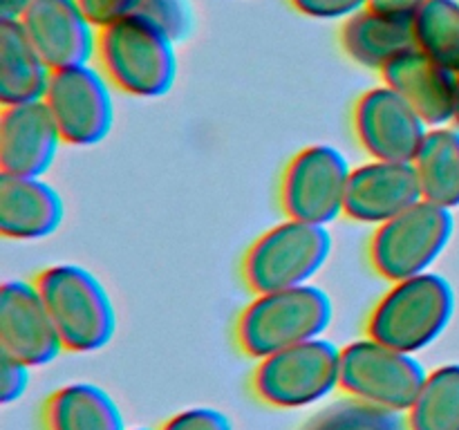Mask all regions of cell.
<instances>
[{"mask_svg":"<svg viewBox=\"0 0 459 430\" xmlns=\"http://www.w3.org/2000/svg\"><path fill=\"white\" fill-rule=\"evenodd\" d=\"M31 0H0V18H12V21H18L25 7Z\"/></svg>","mask_w":459,"mask_h":430,"instance_id":"4dcf8cb0","label":"cell"},{"mask_svg":"<svg viewBox=\"0 0 459 430\" xmlns=\"http://www.w3.org/2000/svg\"><path fill=\"white\" fill-rule=\"evenodd\" d=\"M354 166L332 143H312L287 161L278 188L287 218L327 227L345 215V195Z\"/></svg>","mask_w":459,"mask_h":430,"instance_id":"9c48e42d","label":"cell"},{"mask_svg":"<svg viewBox=\"0 0 459 430\" xmlns=\"http://www.w3.org/2000/svg\"><path fill=\"white\" fill-rule=\"evenodd\" d=\"M429 370L417 354L402 352L372 336L341 348V392L372 406L408 412Z\"/></svg>","mask_w":459,"mask_h":430,"instance_id":"ba28073f","label":"cell"},{"mask_svg":"<svg viewBox=\"0 0 459 430\" xmlns=\"http://www.w3.org/2000/svg\"><path fill=\"white\" fill-rule=\"evenodd\" d=\"M339 40L350 61L381 74L399 54L415 47L412 13H393L368 7L343 21Z\"/></svg>","mask_w":459,"mask_h":430,"instance_id":"ac0fdd59","label":"cell"},{"mask_svg":"<svg viewBox=\"0 0 459 430\" xmlns=\"http://www.w3.org/2000/svg\"><path fill=\"white\" fill-rule=\"evenodd\" d=\"M63 137L45 101L3 106L0 112V173L43 177L56 161Z\"/></svg>","mask_w":459,"mask_h":430,"instance_id":"9a60e30c","label":"cell"},{"mask_svg":"<svg viewBox=\"0 0 459 430\" xmlns=\"http://www.w3.org/2000/svg\"><path fill=\"white\" fill-rule=\"evenodd\" d=\"M415 47L459 74V0H424L412 13Z\"/></svg>","mask_w":459,"mask_h":430,"instance_id":"603a6c76","label":"cell"},{"mask_svg":"<svg viewBox=\"0 0 459 430\" xmlns=\"http://www.w3.org/2000/svg\"><path fill=\"white\" fill-rule=\"evenodd\" d=\"M112 83L94 63L54 70L43 101L67 146H97L115 124Z\"/></svg>","mask_w":459,"mask_h":430,"instance_id":"30bf717a","label":"cell"},{"mask_svg":"<svg viewBox=\"0 0 459 430\" xmlns=\"http://www.w3.org/2000/svg\"><path fill=\"white\" fill-rule=\"evenodd\" d=\"M300 430H411L406 412L385 410L350 394L323 403Z\"/></svg>","mask_w":459,"mask_h":430,"instance_id":"cb8c5ba5","label":"cell"},{"mask_svg":"<svg viewBox=\"0 0 459 430\" xmlns=\"http://www.w3.org/2000/svg\"><path fill=\"white\" fill-rule=\"evenodd\" d=\"M332 251L330 228L285 218L251 242L242 258V278L254 294L309 285Z\"/></svg>","mask_w":459,"mask_h":430,"instance_id":"5b68a950","label":"cell"},{"mask_svg":"<svg viewBox=\"0 0 459 430\" xmlns=\"http://www.w3.org/2000/svg\"><path fill=\"white\" fill-rule=\"evenodd\" d=\"M424 0H370V7L393 13H415Z\"/></svg>","mask_w":459,"mask_h":430,"instance_id":"f546056e","label":"cell"},{"mask_svg":"<svg viewBox=\"0 0 459 430\" xmlns=\"http://www.w3.org/2000/svg\"><path fill=\"white\" fill-rule=\"evenodd\" d=\"M412 166L424 200L444 209H459V128L455 124L430 128Z\"/></svg>","mask_w":459,"mask_h":430,"instance_id":"44dd1931","label":"cell"},{"mask_svg":"<svg viewBox=\"0 0 459 430\" xmlns=\"http://www.w3.org/2000/svg\"><path fill=\"white\" fill-rule=\"evenodd\" d=\"M352 128L370 159L412 161L430 125L402 94L381 83L357 99Z\"/></svg>","mask_w":459,"mask_h":430,"instance_id":"8fae6325","label":"cell"},{"mask_svg":"<svg viewBox=\"0 0 459 430\" xmlns=\"http://www.w3.org/2000/svg\"><path fill=\"white\" fill-rule=\"evenodd\" d=\"M160 430H233V424L218 408L193 406L175 412Z\"/></svg>","mask_w":459,"mask_h":430,"instance_id":"484cf974","label":"cell"},{"mask_svg":"<svg viewBox=\"0 0 459 430\" xmlns=\"http://www.w3.org/2000/svg\"><path fill=\"white\" fill-rule=\"evenodd\" d=\"M290 4L314 21H348L370 7V0H290Z\"/></svg>","mask_w":459,"mask_h":430,"instance_id":"4316f807","label":"cell"},{"mask_svg":"<svg viewBox=\"0 0 459 430\" xmlns=\"http://www.w3.org/2000/svg\"><path fill=\"white\" fill-rule=\"evenodd\" d=\"M34 282L67 352L92 354L110 345L117 309L106 285L90 269L74 262L49 264Z\"/></svg>","mask_w":459,"mask_h":430,"instance_id":"277c9868","label":"cell"},{"mask_svg":"<svg viewBox=\"0 0 459 430\" xmlns=\"http://www.w3.org/2000/svg\"><path fill=\"white\" fill-rule=\"evenodd\" d=\"M453 124L459 128V74H457V92H455V116H453Z\"/></svg>","mask_w":459,"mask_h":430,"instance_id":"1f68e13d","label":"cell"},{"mask_svg":"<svg viewBox=\"0 0 459 430\" xmlns=\"http://www.w3.org/2000/svg\"><path fill=\"white\" fill-rule=\"evenodd\" d=\"M381 81L402 94L430 125H448L455 116L457 72L412 47L384 67Z\"/></svg>","mask_w":459,"mask_h":430,"instance_id":"2e32d148","label":"cell"},{"mask_svg":"<svg viewBox=\"0 0 459 430\" xmlns=\"http://www.w3.org/2000/svg\"><path fill=\"white\" fill-rule=\"evenodd\" d=\"M334 321V303L323 287L255 294L236 321V343L249 358H267L294 345L321 339Z\"/></svg>","mask_w":459,"mask_h":430,"instance_id":"7a4b0ae2","label":"cell"},{"mask_svg":"<svg viewBox=\"0 0 459 430\" xmlns=\"http://www.w3.org/2000/svg\"><path fill=\"white\" fill-rule=\"evenodd\" d=\"M406 419L411 430H459V363H446L426 374Z\"/></svg>","mask_w":459,"mask_h":430,"instance_id":"7402d4cb","label":"cell"},{"mask_svg":"<svg viewBox=\"0 0 459 430\" xmlns=\"http://www.w3.org/2000/svg\"><path fill=\"white\" fill-rule=\"evenodd\" d=\"M453 233V211L421 200L375 228L368 242V258L388 282L406 280L433 271V264L451 245Z\"/></svg>","mask_w":459,"mask_h":430,"instance_id":"52a82bcc","label":"cell"},{"mask_svg":"<svg viewBox=\"0 0 459 430\" xmlns=\"http://www.w3.org/2000/svg\"><path fill=\"white\" fill-rule=\"evenodd\" d=\"M424 200L412 161L370 159L352 168L345 195V218L381 227Z\"/></svg>","mask_w":459,"mask_h":430,"instance_id":"5bb4252c","label":"cell"},{"mask_svg":"<svg viewBox=\"0 0 459 430\" xmlns=\"http://www.w3.org/2000/svg\"><path fill=\"white\" fill-rule=\"evenodd\" d=\"M52 72L30 43L21 22L0 18V103L43 101Z\"/></svg>","mask_w":459,"mask_h":430,"instance_id":"d6986e66","label":"cell"},{"mask_svg":"<svg viewBox=\"0 0 459 430\" xmlns=\"http://www.w3.org/2000/svg\"><path fill=\"white\" fill-rule=\"evenodd\" d=\"M63 218L65 202L48 179L0 173V233L7 240H43L58 231Z\"/></svg>","mask_w":459,"mask_h":430,"instance_id":"e0dca14e","label":"cell"},{"mask_svg":"<svg viewBox=\"0 0 459 430\" xmlns=\"http://www.w3.org/2000/svg\"><path fill=\"white\" fill-rule=\"evenodd\" d=\"M79 3L94 25L106 27L137 12L143 0H79Z\"/></svg>","mask_w":459,"mask_h":430,"instance_id":"f1b7e54d","label":"cell"},{"mask_svg":"<svg viewBox=\"0 0 459 430\" xmlns=\"http://www.w3.org/2000/svg\"><path fill=\"white\" fill-rule=\"evenodd\" d=\"M31 370L34 367L27 363L0 354V403L3 406H12L25 397L31 383Z\"/></svg>","mask_w":459,"mask_h":430,"instance_id":"83f0119b","label":"cell"},{"mask_svg":"<svg viewBox=\"0 0 459 430\" xmlns=\"http://www.w3.org/2000/svg\"><path fill=\"white\" fill-rule=\"evenodd\" d=\"M134 13H142L152 25L164 30L175 43L186 40L193 30V12L188 0H143Z\"/></svg>","mask_w":459,"mask_h":430,"instance_id":"d4e9b609","label":"cell"},{"mask_svg":"<svg viewBox=\"0 0 459 430\" xmlns=\"http://www.w3.org/2000/svg\"><path fill=\"white\" fill-rule=\"evenodd\" d=\"M18 22L52 70L94 61L99 27L79 0H31Z\"/></svg>","mask_w":459,"mask_h":430,"instance_id":"4fadbf2b","label":"cell"},{"mask_svg":"<svg viewBox=\"0 0 459 430\" xmlns=\"http://www.w3.org/2000/svg\"><path fill=\"white\" fill-rule=\"evenodd\" d=\"M94 61L119 92L160 99L178 81V43L142 13L99 27Z\"/></svg>","mask_w":459,"mask_h":430,"instance_id":"6da1fadb","label":"cell"},{"mask_svg":"<svg viewBox=\"0 0 459 430\" xmlns=\"http://www.w3.org/2000/svg\"><path fill=\"white\" fill-rule=\"evenodd\" d=\"M128 430H155V428H148V426H139V428H128Z\"/></svg>","mask_w":459,"mask_h":430,"instance_id":"d6a6232c","label":"cell"},{"mask_svg":"<svg viewBox=\"0 0 459 430\" xmlns=\"http://www.w3.org/2000/svg\"><path fill=\"white\" fill-rule=\"evenodd\" d=\"M45 430H128L119 403L106 388L76 381L54 390L43 406Z\"/></svg>","mask_w":459,"mask_h":430,"instance_id":"ffe728a7","label":"cell"},{"mask_svg":"<svg viewBox=\"0 0 459 430\" xmlns=\"http://www.w3.org/2000/svg\"><path fill=\"white\" fill-rule=\"evenodd\" d=\"M455 289L437 271L390 282L366 322V334L408 354L429 349L455 316Z\"/></svg>","mask_w":459,"mask_h":430,"instance_id":"3957f363","label":"cell"},{"mask_svg":"<svg viewBox=\"0 0 459 430\" xmlns=\"http://www.w3.org/2000/svg\"><path fill=\"white\" fill-rule=\"evenodd\" d=\"M63 349L36 282L21 278L4 280L0 287V354L43 367L56 361Z\"/></svg>","mask_w":459,"mask_h":430,"instance_id":"7c38bea8","label":"cell"},{"mask_svg":"<svg viewBox=\"0 0 459 430\" xmlns=\"http://www.w3.org/2000/svg\"><path fill=\"white\" fill-rule=\"evenodd\" d=\"M251 390L264 406L281 410L321 406L341 390V348L321 336L260 358Z\"/></svg>","mask_w":459,"mask_h":430,"instance_id":"8992f818","label":"cell"}]
</instances>
